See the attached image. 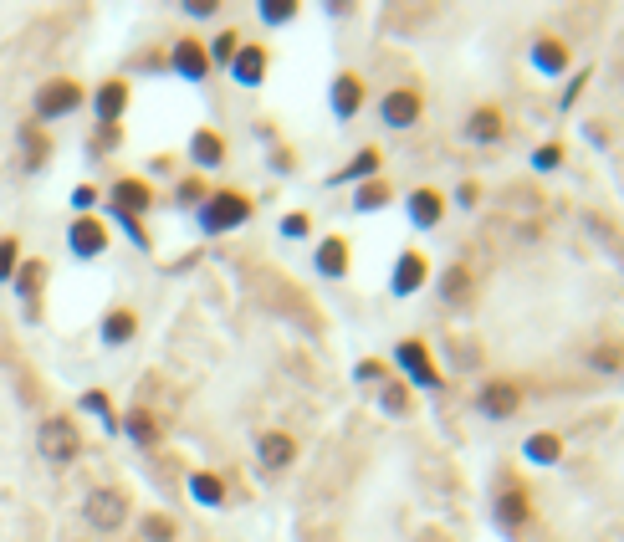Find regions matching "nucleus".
I'll use <instances>...</instances> for the list:
<instances>
[{
    "mask_svg": "<svg viewBox=\"0 0 624 542\" xmlns=\"http://www.w3.org/2000/svg\"><path fill=\"white\" fill-rule=\"evenodd\" d=\"M476 410H481L486 420H512V415L522 410V389H517L512 379H492V384H481Z\"/></svg>",
    "mask_w": 624,
    "mask_h": 542,
    "instance_id": "7",
    "label": "nucleus"
},
{
    "mask_svg": "<svg viewBox=\"0 0 624 542\" xmlns=\"http://www.w3.org/2000/svg\"><path fill=\"white\" fill-rule=\"evenodd\" d=\"M246 220H251V200L236 195V190H215L200 205V231H210V236H226V231H236V225H246Z\"/></svg>",
    "mask_w": 624,
    "mask_h": 542,
    "instance_id": "1",
    "label": "nucleus"
},
{
    "mask_svg": "<svg viewBox=\"0 0 624 542\" xmlns=\"http://www.w3.org/2000/svg\"><path fill=\"white\" fill-rule=\"evenodd\" d=\"M180 200H185V205H205V185H200V179H185V185H180Z\"/></svg>",
    "mask_w": 624,
    "mask_h": 542,
    "instance_id": "38",
    "label": "nucleus"
},
{
    "mask_svg": "<svg viewBox=\"0 0 624 542\" xmlns=\"http://www.w3.org/2000/svg\"><path fill=\"white\" fill-rule=\"evenodd\" d=\"M82 410H93V415H103V420L113 425V415H108V394H98V389H87V394H82Z\"/></svg>",
    "mask_w": 624,
    "mask_h": 542,
    "instance_id": "35",
    "label": "nucleus"
},
{
    "mask_svg": "<svg viewBox=\"0 0 624 542\" xmlns=\"http://www.w3.org/2000/svg\"><path fill=\"white\" fill-rule=\"evenodd\" d=\"M190 159H195V169H220L226 164V139H220L215 128H200L190 139Z\"/></svg>",
    "mask_w": 624,
    "mask_h": 542,
    "instance_id": "17",
    "label": "nucleus"
},
{
    "mask_svg": "<svg viewBox=\"0 0 624 542\" xmlns=\"http://www.w3.org/2000/svg\"><path fill=\"white\" fill-rule=\"evenodd\" d=\"M133 333H139V318H133L128 307H113L108 318H103V343H108V348H123Z\"/></svg>",
    "mask_w": 624,
    "mask_h": 542,
    "instance_id": "21",
    "label": "nucleus"
},
{
    "mask_svg": "<svg viewBox=\"0 0 624 542\" xmlns=\"http://www.w3.org/2000/svg\"><path fill=\"white\" fill-rule=\"evenodd\" d=\"M394 364L405 369V379L410 384H420V389H440V374H435V358H430V348L420 343V338H405L394 348Z\"/></svg>",
    "mask_w": 624,
    "mask_h": 542,
    "instance_id": "5",
    "label": "nucleus"
},
{
    "mask_svg": "<svg viewBox=\"0 0 624 542\" xmlns=\"http://www.w3.org/2000/svg\"><path fill=\"white\" fill-rule=\"evenodd\" d=\"M108 200H113V215H144V210H154V190L144 185V179H118V185L108 190Z\"/></svg>",
    "mask_w": 624,
    "mask_h": 542,
    "instance_id": "11",
    "label": "nucleus"
},
{
    "mask_svg": "<svg viewBox=\"0 0 624 542\" xmlns=\"http://www.w3.org/2000/svg\"><path fill=\"white\" fill-rule=\"evenodd\" d=\"M36 450H41V461H52V466H72L82 456V435L67 415H52L36 430Z\"/></svg>",
    "mask_w": 624,
    "mask_h": 542,
    "instance_id": "2",
    "label": "nucleus"
},
{
    "mask_svg": "<svg viewBox=\"0 0 624 542\" xmlns=\"http://www.w3.org/2000/svg\"><path fill=\"white\" fill-rule=\"evenodd\" d=\"M93 200H98V190H93V185H77V190H72V205H77L82 215L93 210Z\"/></svg>",
    "mask_w": 624,
    "mask_h": 542,
    "instance_id": "39",
    "label": "nucleus"
},
{
    "mask_svg": "<svg viewBox=\"0 0 624 542\" xmlns=\"http://www.w3.org/2000/svg\"><path fill=\"white\" fill-rule=\"evenodd\" d=\"M174 532H180V527H174V517H164V512L144 517V542H174Z\"/></svg>",
    "mask_w": 624,
    "mask_h": 542,
    "instance_id": "30",
    "label": "nucleus"
},
{
    "mask_svg": "<svg viewBox=\"0 0 624 542\" xmlns=\"http://www.w3.org/2000/svg\"><path fill=\"white\" fill-rule=\"evenodd\" d=\"M461 133L471 144H502L507 139V118L497 113V108H476L466 123H461Z\"/></svg>",
    "mask_w": 624,
    "mask_h": 542,
    "instance_id": "15",
    "label": "nucleus"
},
{
    "mask_svg": "<svg viewBox=\"0 0 624 542\" xmlns=\"http://www.w3.org/2000/svg\"><path fill=\"white\" fill-rule=\"evenodd\" d=\"M522 456H527L532 466H558V461H563V440H558L553 430H538V435H527Z\"/></svg>",
    "mask_w": 624,
    "mask_h": 542,
    "instance_id": "19",
    "label": "nucleus"
},
{
    "mask_svg": "<svg viewBox=\"0 0 624 542\" xmlns=\"http://www.w3.org/2000/svg\"><path fill=\"white\" fill-rule=\"evenodd\" d=\"M190 496H195L200 507H220V502H226V481L210 476V471H195L190 476Z\"/></svg>",
    "mask_w": 624,
    "mask_h": 542,
    "instance_id": "22",
    "label": "nucleus"
},
{
    "mask_svg": "<svg viewBox=\"0 0 624 542\" xmlns=\"http://www.w3.org/2000/svg\"><path fill=\"white\" fill-rule=\"evenodd\" d=\"M384 205H389V185H384V179H369V185L353 195V210H364V215H369V210H384Z\"/></svg>",
    "mask_w": 624,
    "mask_h": 542,
    "instance_id": "29",
    "label": "nucleus"
},
{
    "mask_svg": "<svg viewBox=\"0 0 624 542\" xmlns=\"http://www.w3.org/2000/svg\"><path fill=\"white\" fill-rule=\"evenodd\" d=\"M77 108H82V82H72V77L41 82V93H36V103H31V113H36L41 123L67 118V113H77Z\"/></svg>",
    "mask_w": 624,
    "mask_h": 542,
    "instance_id": "3",
    "label": "nucleus"
},
{
    "mask_svg": "<svg viewBox=\"0 0 624 542\" xmlns=\"http://www.w3.org/2000/svg\"><path fill=\"white\" fill-rule=\"evenodd\" d=\"M123 108H128V82H123V77H108L98 93H93V113H98L103 128H118Z\"/></svg>",
    "mask_w": 624,
    "mask_h": 542,
    "instance_id": "13",
    "label": "nucleus"
},
{
    "mask_svg": "<svg viewBox=\"0 0 624 542\" xmlns=\"http://www.w3.org/2000/svg\"><path fill=\"white\" fill-rule=\"evenodd\" d=\"M497 517H502L507 527H522V522H527V491H522V486H507V491L497 496Z\"/></svg>",
    "mask_w": 624,
    "mask_h": 542,
    "instance_id": "23",
    "label": "nucleus"
},
{
    "mask_svg": "<svg viewBox=\"0 0 624 542\" xmlns=\"http://www.w3.org/2000/svg\"><path fill=\"white\" fill-rule=\"evenodd\" d=\"M215 11H220V0H185V16H195V21H205Z\"/></svg>",
    "mask_w": 624,
    "mask_h": 542,
    "instance_id": "37",
    "label": "nucleus"
},
{
    "mask_svg": "<svg viewBox=\"0 0 624 542\" xmlns=\"http://www.w3.org/2000/svg\"><path fill=\"white\" fill-rule=\"evenodd\" d=\"M41 271H47V266H41V261H26V266H16V277H11V282H16V292H21V297H31V292H36V282H41Z\"/></svg>",
    "mask_w": 624,
    "mask_h": 542,
    "instance_id": "33",
    "label": "nucleus"
},
{
    "mask_svg": "<svg viewBox=\"0 0 624 542\" xmlns=\"http://www.w3.org/2000/svg\"><path fill=\"white\" fill-rule=\"evenodd\" d=\"M16 266H21V241L6 236V241H0V282H11V277H16Z\"/></svg>",
    "mask_w": 624,
    "mask_h": 542,
    "instance_id": "32",
    "label": "nucleus"
},
{
    "mask_svg": "<svg viewBox=\"0 0 624 542\" xmlns=\"http://www.w3.org/2000/svg\"><path fill=\"white\" fill-rule=\"evenodd\" d=\"M82 517L93 522L98 532H118V527L128 522V496H123L118 486H98V491H87Z\"/></svg>",
    "mask_w": 624,
    "mask_h": 542,
    "instance_id": "4",
    "label": "nucleus"
},
{
    "mask_svg": "<svg viewBox=\"0 0 624 542\" xmlns=\"http://www.w3.org/2000/svg\"><path fill=\"white\" fill-rule=\"evenodd\" d=\"M241 52V36L236 31H220L210 47H205V57H210V67H231V57Z\"/></svg>",
    "mask_w": 624,
    "mask_h": 542,
    "instance_id": "27",
    "label": "nucleus"
},
{
    "mask_svg": "<svg viewBox=\"0 0 624 542\" xmlns=\"http://www.w3.org/2000/svg\"><path fill=\"white\" fill-rule=\"evenodd\" d=\"M282 236L302 241V236H307V215H287V220H282Z\"/></svg>",
    "mask_w": 624,
    "mask_h": 542,
    "instance_id": "40",
    "label": "nucleus"
},
{
    "mask_svg": "<svg viewBox=\"0 0 624 542\" xmlns=\"http://www.w3.org/2000/svg\"><path fill=\"white\" fill-rule=\"evenodd\" d=\"M440 215H445V195L440 190H415L410 195V220L420 225V231H435Z\"/></svg>",
    "mask_w": 624,
    "mask_h": 542,
    "instance_id": "18",
    "label": "nucleus"
},
{
    "mask_svg": "<svg viewBox=\"0 0 624 542\" xmlns=\"http://www.w3.org/2000/svg\"><path fill=\"white\" fill-rule=\"evenodd\" d=\"M256 456H261L266 471H287V466L297 461V440H292L287 430H266V435L256 440Z\"/></svg>",
    "mask_w": 624,
    "mask_h": 542,
    "instance_id": "12",
    "label": "nucleus"
},
{
    "mask_svg": "<svg viewBox=\"0 0 624 542\" xmlns=\"http://www.w3.org/2000/svg\"><path fill=\"white\" fill-rule=\"evenodd\" d=\"M420 113H425V98L415 93V87H394V93H384V98H379V118H384L389 128H399V133L415 128V123H420Z\"/></svg>",
    "mask_w": 624,
    "mask_h": 542,
    "instance_id": "6",
    "label": "nucleus"
},
{
    "mask_svg": "<svg viewBox=\"0 0 624 542\" xmlns=\"http://www.w3.org/2000/svg\"><path fill=\"white\" fill-rule=\"evenodd\" d=\"M425 277H430V261L420 256V251H405L394 261V277H389V292L394 297H415L420 287H425Z\"/></svg>",
    "mask_w": 624,
    "mask_h": 542,
    "instance_id": "10",
    "label": "nucleus"
},
{
    "mask_svg": "<svg viewBox=\"0 0 624 542\" xmlns=\"http://www.w3.org/2000/svg\"><path fill=\"white\" fill-rule=\"evenodd\" d=\"M384 374V364H374V358H364V364H359V379H379Z\"/></svg>",
    "mask_w": 624,
    "mask_h": 542,
    "instance_id": "41",
    "label": "nucleus"
},
{
    "mask_svg": "<svg viewBox=\"0 0 624 542\" xmlns=\"http://www.w3.org/2000/svg\"><path fill=\"white\" fill-rule=\"evenodd\" d=\"M266 62H272V57H266V47H261V41H241V52L231 57V77H236L241 87H261V77H266Z\"/></svg>",
    "mask_w": 624,
    "mask_h": 542,
    "instance_id": "14",
    "label": "nucleus"
},
{
    "mask_svg": "<svg viewBox=\"0 0 624 542\" xmlns=\"http://www.w3.org/2000/svg\"><path fill=\"white\" fill-rule=\"evenodd\" d=\"M440 297L451 302V307L466 302V297H471V271H466V266H451V271H445V277H440Z\"/></svg>",
    "mask_w": 624,
    "mask_h": 542,
    "instance_id": "26",
    "label": "nucleus"
},
{
    "mask_svg": "<svg viewBox=\"0 0 624 542\" xmlns=\"http://www.w3.org/2000/svg\"><path fill=\"white\" fill-rule=\"evenodd\" d=\"M312 261H318V277H343V271H348V241H343V236H328Z\"/></svg>",
    "mask_w": 624,
    "mask_h": 542,
    "instance_id": "20",
    "label": "nucleus"
},
{
    "mask_svg": "<svg viewBox=\"0 0 624 542\" xmlns=\"http://www.w3.org/2000/svg\"><path fill=\"white\" fill-rule=\"evenodd\" d=\"M297 16V0H261V21L266 26H287Z\"/></svg>",
    "mask_w": 624,
    "mask_h": 542,
    "instance_id": "31",
    "label": "nucleus"
},
{
    "mask_svg": "<svg viewBox=\"0 0 624 542\" xmlns=\"http://www.w3.org/2000/svg\"><path fill=\"white\" fill-rule=\"evenodd\" d=\"M532 164H538V169H558V164H563V149H558V144H543L538 154H532Z\"/></svg>",
    "mask_w": 624,
    "mask_h": 542,
    "instance_id": "36",
    "label": "nucleus"
},
{
    "mask_svg": "<svg viewBox=\"0 0 624 542\" xmlns=\"http://www.w3.org/2000/svg\"><path fill=\"white\" fill-rule=\"evenodd\" d=\"M532 67H543V72H563V67H568V47H563V41H553V36H543L538 47H532Z\"/></svg>",
    "mask_w": 624,
    "mask_h": 542,
    "instance_id": "24",
    "label": "nucleus"
},
{
    "mask_svg": "<svg viewBox=\"0 0 624 542\" xmlns=\"http://www.w3.org/2000/svg\"><path fill=\"white\" fill-rule=\"evenodd\" d=\"M67 246H72V256H82V261L103 256V251H108V225L93 220V215H77V220L67 225Z\"/></svg>",
    "mask_w": 624,
    "mask_h": 542,
    "instance_id": "8",
    "label": "nucleus"
},
{
    "mask_svg": "<svg viewBox=\"0 0 624 542\" xmlns=\"http://www.w3.org/2000/svg\"><path fill=\"white\" fill-rule=\"evenodd\" d=\"M384 410L389 415H410V394L399 389V384H384Z\"/></svg>",
    "mask_w": 624,
    "mask_h": 542,
    "instance_id": "34",
    "label": "nucleus"
},
{
    "mask_svg": "<svg viewBox=\"0 0 624 542\" xmlns=\"http://www.w3.org/2000/svg\"><path fill=\"white\" fill-rule=\"evenodd\" d=\"M364 108V77L359 72H338L333 77V113L338 118H353Z\"/></svg>",
    "mask_w": 624,
    "mask_h": 542,
    "instance_id": "16",
    "label": "nucleus"
},
{
    "mask_svg": "<svg viewBox=\"0 0 624 542\" xmlns=\"http://www.w3.org/2000/svg\"><path fill=\"white\" fill-rule=\"evenodd\" d=\"M123 430H128L133 440H139V445H154V440H159V425H154V415H149V410H128Z\"/></svg>",
    "mask_w": 624,
    "mask_h": 542,
    "instance_id": "28",
    "label": "nucleus"
},
{
    "mask_svg": "<svg viewBox=\"0 0 624 542\" xmlns=\"http://www.w3.org/2000/svg\"><path fill=\"white\" fill-rule=\"evenodd\" d=\"M379 149H359V154H353V164L348 169H338L333 174V185H348V179H369V174H379Z\"/></svg>",
    "mask_w": 624,
    "mask_h": 542,
    "instance_id": "25",
    "label": "nucleus"
},
{
    "mask_svg": "<svg viewBox=\"0 0 624 542\" xmlns=\"http://www.w3.org/2000/svg\"><path fill=\"white\" fill-rule=\"evenodd\" d=\"M169 67L180 72L185 82H205V72H210L205 41H195V36H180V41H174V52H169Z\"/></svg>",
    "mask_w": 624,
    "mask_h": 542,
    "instance_id": "9",
    "label": "nucleus"
}]
</instances>
